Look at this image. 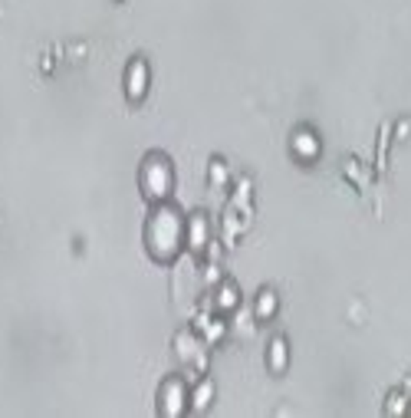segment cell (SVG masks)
Wrapping results in <instances>:
<instances>
[{"mask_svg": "<svg viewBox=\"0 0 411 418\" xmlns=\"http://www.w3.org/2000/svg\"><path fill=\"white\" fill-rule=\"evenodd\" d=\"M148 251L158 257V260H171L178 254V244H181V221H178V211L162 208L155 211V218L148 221L145 231Z\"/></svg>", "mask_w": 411, "mask_h": 418, "instance_id": "obj_1", "label": "cell"}, {"mask_svg": "<svg viewBox=\"0 0 411 418\" xmlns=\"http://www.w3.org/2000/svg\"><path fill=\"white\" fill-rule=\"evenodd\" d=\"M286 356H290L286 353V339H273L270 343V369L273 373H283L286 369Z\"/></svg>", "mask_w": 411, "mask_h": 418, "instance_id": "obj_7", "label": "cell"}, {"mask_svg": "<svg viewBox=\"0 0 411 418\" xmlns=\"http://www.w3.org/2000/svg\"><path fill=\"white\" fill-rule=\"evenodd\" d=\"M204 244H207V221L201 214H194L191 224H188V247L191 251H204Z\"/></svg>", "mask_w": 411, "mask_h": 418, "instance_id": "obj_6", "label": "cell"}, {"mask_svg": "<svg viewBox=\"0 0 411 418\" xmlns=\"http://www.w3.org/2000/svg\"><path fill=\"white\" fill-rule=\"evenodd\" d=\"M218 306H220V310H234V306H237V290H234L231 284H224V286H220Z\"/></svg>", "mask_w": 411, "mask_h": 418, "instance_id": "obj_10", "label": "cell"}, {"mask_svg": "<svg viewBox=\"0 0 411 418\" xmlns=\"http://www.w3.org/2000/svg\"><path fill=\"white\" fill-rule=\"evenodd\" d=\"M142 188H145L148 198H165V194L171 191V168L165 158H151L145 162V171H142Z\"/></svg>", "mask_w": 411, "mask_h": 418, "instance_id": "obj_2", "label": "cell"}, {"mask_svg": "<svg viewBox=\"0 0 411 418\" xmlns=\"http://www.w3.org/2000/svg\"><path fill=\"white\" fill-rule=\"evenodd\" d=\"M211 178H214V181L224 178V168H220V162H214V168H211Z\"/></svg>", "mask_w": 411, "mask_h": 418, "instance_id": "obj_11", "label": "cell"}, {"mask_svg": "<svg viewBox=\"0 0 411 418\" xmlns=\"http://www.w3.org/2000/svg\"><path fill=\"white\" fill-rule=\"evenodd\" d=\"M293 151L299 158H316V155H319V138L309 132V129H299V132L293 135Z\"/></svg>", "mask_w": 411, "mask_h": 418, "instance_id": "obj_5", "label": "cell"}, {"mask_svg": "<svg viewBox=\"0 0 411 418\" xmlns=\"http://www.w3.org/2000/svg\"><path fill=\"white\" fill-rule=\"evenodd\" d=\"M211 399H214V386H211V382H201V386L194 388L191 405H194V408H207V405H211Z\"/></svg>", "mask_w": 411, "mask_h": 418, "instance_id": "obj_9", "label": "cell"}, {"mask_svg": "<svg viewBox=\"0 0 411 418\" xmlns=\"http://www.w3.org/2000/svg\"><path fill=\"white\" fill-rule=\"evenodd\" d=\"M158 402H162V415H181V412H185V402H188V399H185V386H181L178 379H168Z\"/></svg>", "mask_w": 411, "mask_h": 418, "instance_id": "obj_3", "label": "cell"}, {"mask_svg": "<svg viewBox=\"0 0 411 418\" xmlns=\"http://www.w3.org/2000/svg\"><path fill=\"white\" fill-rule=\"evenodd\" d=\"M125 92H129V99H145L148 92V66L142 60H135L132 66H129V79H125Z\"/></svg>", "mask_w": 411, "mask_h": 418, "instance_id": "obj_4", "label": "cell"}, {"mask_svg": "<svg viewBox=\"0 0 411 418\" xmlns=\"http://www.w3.org/2000/svg\"><path fill=\"white\" fill-rule=\"evenodd\" d=\"M277 303H280L277 293H273V290H264L260 300H257V316H260V320H270V316L277 313Z\"/></svg>", "mask_w": 411, "mask_h": 418, "instance_id": "obj_8", "label": "cell"}]
</instances>
